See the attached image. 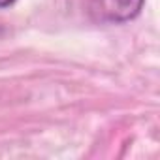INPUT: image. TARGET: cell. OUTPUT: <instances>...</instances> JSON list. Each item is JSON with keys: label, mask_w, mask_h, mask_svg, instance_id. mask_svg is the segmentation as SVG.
<instances>
[{"label": "cell", "mask_w": 160, "mask_h": 160, "mask_svg": "<svg viewBox=\"0 0 160 160\" xmlns=\"http://www.w3.org/2000/svg\"><path fill=\"white\" fill-rule=\"evenodd\" d=\"M145 6V0H92V13L106 23H128L136 19Z\"/></svg>", "instance_id": "6da1fadb"}, {"label": "cell", "mask_w": 160, "mask_h": 160, "mask_svg": "<svg viewBox=\"0 0 160 160\" xmlns=\"http://www.w3.org/2000/svg\"><path fill=\"white\" fill-rule=\"evenodd\" d=\"M12 4H15V0H0V10H4V8H10Z\"/></svg>", "instance_id": "7a4b0ae2"}]
</instances>
